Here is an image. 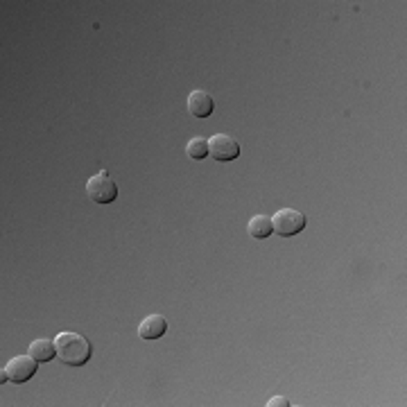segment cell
<instances>
[{"label": "cell", "instance_id": "cell-10", "mask_svg": "<svg viewBox=\"0 0 407 407\" xmlns=\"http://www.w3.org/2000/svg\"><path fill=\"white\" fill-rule=\"evenodd\" d=\"M185 154H188L190 159H206L208 156V138L204 136H195L190 138L188 143H185Z\"/></svg>", "mask_w": 407, "mask_h": 407}, {"label": "cell", "instance_id": "cell-7", "mask_svg": "<svg viewBox=\"0 0 407 407\" xmlns=\"http://www.w3.org/2000/svg\"><path fill=\"white\" fill-rule=\"evenodd\" d=\"M168 333V319L163 315H147L141 323H138V335L143 340H159Z\"/></svg>", "mask_w": 407, "mask_h": 407}, {"label": "cell", "instance_id": "cell-9", "mask_svg": "<svg viewBox=\"0 0 407 407\" xmlns=\"http://www.w3.org/2000/svg\"><path fill=\"white\" fill-rule=\"evenodd\" d=\"M247 231L253 240H265L274 234V224H272V217L267 215H253L247 224Z\"/></svg>", "mask_w": 407, "mask_h": 407}, {"label": "cell", "instance_id": "cell-3", "mask_svg": "<svg viewBox=\"0 0 407 407\" xmlns=\"http://www.w3.org/2000/svg\"><path fill=\"white\" fill-rule=\"evenodd\" d=\"M37 369H39V362L32 355H14L3 367V374H0V378H3V382L23 385V382H28L34 374H37Z\"/></svg>", "mask_w": 407, "mask_h": 407}, {"label": "cell", "instance_id": "cell-2", "mask_svg": "<svg viewBox=\"0 0 407 407\" xmlns=\"http://www.w3.org/2000/svg\"><path fill=\"white\" fill-rule=\"evenodd\" d=\"M86 197L93 204H111L118 197V185L107 170L96 172L86 181Z\"/></svg>", "mask_w": 407, "mask_h": 407}, {"label": "cell", "instance_id": "cell-11", "mask_svg": "<svg viewBox=\"0 0 407 407\" xmlns=\"http://www.w3.org/2000/svg\"><path fill=\"white\" fill-rule=\"evenodd\" d=\"M267 405H270V407H287L290 401L285 396H274V399H270V403H267Z\"/></svg>", "mask_w": 407, "mask_h": 407}, {"label": "cell", "instance_id": "cell-5", "mask_svg": "<svg viewBox=\"0 0 407 407\" xmlns=\"http://www.w3.org/2000/svg\"><path fill=\"white\" fill-rule=\"evenodd\" d=\"M208 156L215 161H234L240 156V143L229 134H213L208 138Z\"/></svg>", "mask_w": 407, "mask_h": 407}, {"label": "cell", "instance_id": "cell-1", "mask_svg": "<svg viewBox=\"0 0 407 407\" xmlns=\"http://www.w3.org/2000/svg\"><path fill=\"white\" fill-rule=\"evenodd\" d=\"M57 355L66 367H81L91 360L93 346L86 335L75 333V331H62L55 337Z\"/></svg>", "mask_w": 407, "mask_h": 407}, {"label": "cell", "instance_id": "cell-4", "mask_svg": "<svg viewBox=\"0 0 407 407\" xmlns=\"http://www.w3.org/2000/svg\"><path fill=\"white\" fill-rule=\"evenodd\" d=\"M306 215L297 211V208H281V211H276V215L272 217V224H274V231L278 236L283 238H292L297 234L306 229Z\"/></svg>", "mask_w": 407, "mask_h": 407}, {"label": "cell", "instance_id": "cell-8", "mask_svg": "<svg viewBox=\"0 0 407 407\" xmlns=\"http://www.w3.org/2000/svg\"><path fill=\"white\" fill-rule=\"evenodd\" d=\"M30 355L37 360V362H50V360L57 355V346H55V340H45V337H39V340H34L30 344Z\"/></svg>", "mask_w": 407, "mask_h": 407}, {"label": "cell", "instance_id": "cell-6", "mask_svg": "<svg viewBox=\"0 0 407 407\" xmlns=\"http://www.w3.org/2000/svg\"><path fill=\"white\" fill-rule=\"evenodd\" d=\"M185 107H188V113L195 115V118H208V115L213 113L215 102L206 91L197 88V91L190 93L188 100H185Z\"/></svg>", "mask_w": 407, "mask_h": 407}]
</instances>
